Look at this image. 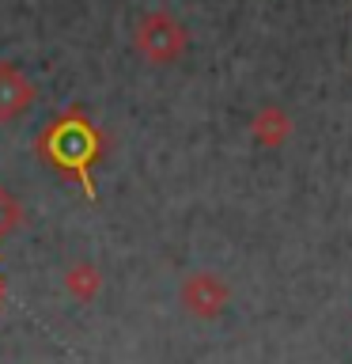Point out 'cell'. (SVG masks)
Segmentation results:
<instances>
[{"label": "cell", "instance_id": "cell-1", "mask_svg": "<svg viewBox=\"0 0 352 364\" xmlns=\"http://www.w3.org/2000/svg\"><path fill=\"white\" fill-rule=\"evenodd\" d=\"M38 152H42L45 164H53L61 171H76V175L84 178L87 193H91L87 171L102 156V133L79 110H68V114L50 122V129L38 136Z\"/></svg>", "mask_w": 352, "mask_h": 364}, {"label": "cell", "instance_id": "cell-2", "mask_svg": "<svg viewBox=\"0 0 352 364\" xmlns=\"http://www.w3.org/2000/svg\"><path fill=\"white\" fill-rule=\"evenodd\" d=\"M133 46L148 65H175L189 50V31H186V23H178L170 11L159 8V11L141 16V23L133 31Z\"/></svg>", "mask_w": 352, "mask_h": 364}, {"label": "cell", "instance_id": "cell-3", "mask_svg": "<svg viewBox=\"0 0 352 364\" xmlns=\"http://www.w3.org/2000/svg\"><path fill=\"white\" fill-rule=\"evenodd\" d=\"M178 300L193 318H220L231 304V284L212 269H193L178 284Z\"/></svg>", "mask_w": 352, "mask_h": 364}, {"label": "cell", "instance_id": "cell-4", "mask_svg": "<svg viewBox=\"0 0 352 364\" xmlns=\"http://www.w3.org/2000/svg\"><path fill=\"white\" fill-rule=\"evenodd\" d=\"M34 102V84L11 61H0V122H16Z\"/></svg>", "mask_w": 352, "mask_h": 364}, {"label": "cell", "instance_id": "cell-5", "mask_svg": "<svg viewBox=\"0 0 352 364\" xmlns=\"http://www.w3.org/2000/svg\"><path fill=\"white\" fill-rule=\"evenodd\" d=\"M250 136L261 144V148H284L288 144V136H292V114L277 107V102H265L254 118H250Z\"/></svg>", "mask_w": 352, "mask_h": 364}, {"label": "cell", "instance_id": "cell-6", "mask_svg": "<svg viewBox=\"0 0 352 364\" xmlns=\"http://www.w3.org/2000/svg\"><path fill=\"white\" fill-rule=\"evenodd\" d=\"M65 292L79 304H91L102 292V269L91 266V262H72L65 269Z\"/></svg>", "mask_w": 352, "mask_h": 364}, {"label": "cell", "instance_id": "cell-7", "mask_svg": "<svg viewBox=\"0 0 352 364\" xmlns=\"http://www.w3.org/2000/svg\"><path fill=\"white\" fill-rule=\"evenodd\" d=\"M16 224H19V201L0 186V239H4Z\"/></svg>", "mask_w": 352, "mask_h": 364}, {"label": "cell", "instance_id": "cell-8", "mask_svg": "<svg viewBox=\"0 0 352 364\" xmlns=\"http://www.w3.org/2000/svg\"><path fill=\"white\" fill-rule=\"evenodd\" d=\"M4 289H8V284H4V277H0V304H4Z\"/></svg>", "mask_w": 352, "mask_h": 364}]
</instances>
